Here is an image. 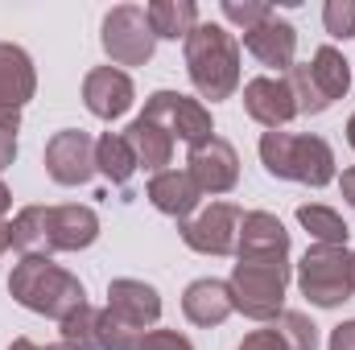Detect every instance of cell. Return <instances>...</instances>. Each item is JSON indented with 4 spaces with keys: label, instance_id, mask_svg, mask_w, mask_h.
<instances>
[{
    "label": "cell",
    "instance_id": "1",
    "mask_svg": "<svg viewBox=\"0 0 355 350\" xmlns=\"http://www.w3.org/2000/svg\"><path fill=\"white\" fill-rule=\"evenodd\" d=\"M8 293L17 305H25L29 313H42V317H71L75 309L87 305V288L79 276H71L67 268L50 260V256H25L21 264H12V276H8Z\"/></svg>",
    "mask_w": 355,
    "mask_h": 350
},
{
    "label": "cell",
    "instance_id": "2",
    "mask_svg": "<svg viewBox=\"0 0 355 350\" xmlns=\"http://www.w3.org/2000/svg\"><path fill=\"white\" fill-rule=\"evenodd\" d=\"M186 75L194 91L211 103L232 99L240 87V46L236 37L215 25V21H198L194 33L186 37Z\"/></svg>",
    "mask_w": 355,
    "mask_h": 350
},
{
    "label": "cell",
    "instance_id": "3",
    "mask_svg": "<svg viewBox=\"0 0 355 350\" xmlns=\"http://www.w3.org/2000/svg\"><path fill=\"white\" fill-rule=\"evenodd\" d=\"M261 161L281 181H302L310 190H322L335 181V153L322 136H293V132H265L261 136Z\"/></svg>",
    "mask_w": 355,
    "mask_h": 350
},
{
    "label": "cell",
    "instance_id": "4",
    "mask_svg": "<svg viewBox=\"0 0 355 350\" xmlns=\"http://www.w3.org/2000/svg\"><path fill=\"white\" fill-rule=\"evenodd\" d=\"M232 301L252 322H277L285 313L289 288V260H236L232 268Z\"/></svg>",
    "mask_w": 355,
    "mask_h": 350
},
{
    "label": "cell",
    "instance_id": "5",
    "mask_svg": "<svg viewBox=\"0 0 355 350\" xmlns=\"http://www.w3.org/2000/svg\"><path fill=\"white\" fill-rule=\"evenodd\" d=\"M297 288L318 309H339L343 301H352L355 297L352 252L347 248H331V243L306 248V256L297 264Z\"/></svg>",
    "mask_w": 355,
    "mask_h": 350
},
{
    "label": "cell",
    "instance_id": "6",
    "mask_svg": "<svg viewBox=\"0 0 355 350\" xmlns=\"http://www.w3.org/2000/svg\"><path fill=\"white\" fill-rule=\"evenodd\" d=\"M99 42H103V54L112 58V66H145L157 50V37H153L141 4H116L103 17Z\"/></svg>",
    "mask_w": 355,
    "mask_h": 350
},
{
    "label": "cell",
    "instance_id": "7",
    "mask_svg": "<svg viewBox=\"0 0 355 350\" xmlns=\"http://www.w3.org/2000/svg\"><path fill=\"white\" fill-rule=\"evenodd\" d=\"M141 120H153V124H162V128H166L174 140L190 145V149L215 136L211 107H207L202 99H190V95H182V91H153V95L145 99V111H141Z\"/></svg>",
    "mask_w": 355,
    "mask_h": 350
},
{
    "label": "cell",
    "instance_id": "8",
    "mask_svg": "<svg viewBox=\"0 0 355 350\" xmlns=\"http://www.w3.org/2000/svg\"><path fill=\"white\" fill-rule=\"evenodd\" d=\"M240 223H244V210L236 202H211L207 210L186 219L178 231H182V243L198 256H236Z\"/></svg>",
    "mask_w": 355,
    "mask_h": 350
},
{
    "label": "cell",
    "instance_id": "9",
    "mask_svg": "<svg viewBox=\"0 0 355 350\" xmlns=\"http://www.w3.org/2000/svg\"><path fill=\"white\" fill-rule=\"evenodd\" d=\"M37 91V71H33V58L12 46V42H0V132H12L21 128V107L33 99Z\"/></svg>",
    "mask_w": 355,
    "mask_h": 350
},
{
    "label": "cell",
    "instance_id": "10",
    "mask_svg": "<svg viewBox=\"0 0 355 350\" xmlns=\"http://www.w3.org/2000/svg\"><path fill=\"white\" fill-rule=\"evenodd\" d=\"M186 174L194 177V185H198L202 194H211V198H215V194H227V190H236V181H240V153H236L232 140L211 136V140H202V145L190 149Z\"/></svg>",
    "mask_w": 355,
    "mask_h": 350
},
{
    "label": "cell",
    "instance_id": "11",
    "mask_svg": "<svg viewBox=\"0 0 355 350\" xmlns=\"http://www.w3.org/2000/svg\"><path fill=\"white\" fill-rule=\"evenodd\" d=\"M46 174L58 185H83L95 174V140L83 128H62L46 140Z\"/></svg>",
    "mask_w": 355,
    "mask_h": 350
},
{
    "label": "cell",
    "instance_id": "12",
    "mask_svg": "<svg viewBox=\"0 0 355 350\" xmlns=\"http://www.w3.org/2000/svg\"><path fill=\"white\" fill-rule=\"evenodd\" d=\"M107 313H116L124 326H132L137 334H149L162 322V293L137 276H116L107 284Z\"/></svg>",
    "mask_w": 355,
    "mask_h": 350
},
{
    "label": "cell",
    "instance_id": "13",
    "mask_svg": "<svg viewBox=\"0 0 355 350\" xmlns=\"http://www.w3.org/2000/svg\"><path fill=\"white\" fill-rule=\"evenodd\" d=\"M244 111L261 128L277 132V128H285L297 116V103H293V91H289V83L281 75H257V79L244 83Z\"/></svg>",
    "mask_w": 355,
    "mask_h": 350
},
{
    "label": "cell",
    "instance_id": "14",
    "mask_svg": "<svg viewBox=\"0 0 355 350\" xmlns=\"http://www.w3.org/2000/svg\"><path fill=\"white\" fill-rule=\"evenodd\" d=\"M236 260H289V231L277 214L248 210L236 239Z\"/></svg>",
    "mask_w": 355,
    "mask_h": 350
},
{
    "label": "cell",
    "instance_id": "15",
    "mask_svg": "<svg viewBox=\"0 0 355 350\" xmlns=\"http://www.w3.org/2000/svg\"><path fill=\"white\" fill-rule=\"evenodd\" d=\"M132 99H137L132 79L120 66H95V71H87V79H83V103H87L91 116L120 120L132 107Z\"/></svg>",
    "mask_w": 355,
    "mask_h": 350
},
{
    "label": "cell",
    "instance_id": "16",
    "mask_svg": "<svg viewBox=\"0 0 355 350\" xmlns=\"http://www.w3.org/2000/svg\"><path fill=\"white\" fill-rule=\"evenodd\" d=\"M244 50L261 66L277 71V75H289V66L297 62V29L281 17H272L265 25H257L252 33H244Z\"/></svg>",
    "mask_w": 355,
    "mask_h": 350
},
{
    "label": "cell",
    "instance_id": "17",
    "mask_svg": "<svg viewBox=\"0 0 355 350\" xmlns=\"http://www.w3.org/2000/svg\"><path fill=\"white\" fill-rule=\"evenodd\" d=\"M182 313H186V322H190V326H202V330L223 326V322L236 313V301H232L227 280L202 276V280L186 284V293H182Z\"/></svg>",
    "mask_w": 355,
    "mask_h": 350
},
{
    "label": "cell",
    "instance_id": "18",
    "mask_svg": "<svg viewBox=\"0 0 355 350\" xmlns=\"http://www.w3.org/2000/svg\"><path fill=\"white\" fill-rule=\"evenodd\" d=\"M99 239V214L91 206L67 202L50 206V248L54 252H83Z\"/></svg>",
    "mask_w": 355,
    "mask_h": 350
},
{
    "label": "cell",
    "instance_id": "19",
    "mask_svg": "<svg viewBox=\"0 0 355 350\" xmlns=\"http://www.w3.org/2000/svg\"><path fill=\"white\" fill-rule=\"evenodd\" d=\"M149 202L162 214L186 223V219H194V210L202 202V190L194 185V177L186 174V169H162V174H153V181H149Z\"/></svg>",
    "mask_w": 355,
    "mask_h": 350
},
{
    "label": "cell",
    "instance_id": "20",
    "mask_svg": "<svg viewBox=\"0 0 355 350\" xmlns=\"http://www.w3.org/2000/svg\"><path fill=\"white\" fill-rule=\"evenodd\" d=\"M124 140H128L132 153H137V169L162 174V169L174 161V136H170L162 124H153V120H141V116H137V120L128 124Z\"/></svg>",
    "mask_w": 355,
    "mask_h": 350
},
{
    "label": "cell",
    "instance_id": "21",
    "mask_svg": "<svg viewBox=\"0 0 355 350\" xmlns=\"http://www.w3.org/2000/svg\"><path fill=\"white\" fill-rule=\"evenodd\" d=\"M306 71H310L314 91L327 99V107L352 91V66H347V58H343L335 46H318V50H314V58L306 62Z\"/></svg>",
    "mask_w": 355,
    "mask_h": 350
},
{
    "label": "cell",
    "instance_id": "22",
    "mask_svg": "<svg viewBox=\"0 0 355 350\" xmlns=\"http://www.w3.org/2000/svg\"><path fill=\"white\" fill-rule=\"evenodd\" d=\"M8 239H12V252L25 256H50V206H21L17 219L8 223Z\"/></svg>",
    "mask_w": 355,
    "mask_h": 350
},
{
    "label": "cell",
    "instance_id": "23",
    "mask_svg": "<svg viewBox=\"0 0 355 350\" xmlns=\"http://www.w3.org/2000/svg\"><path fill=\"white\" fill-rule=\"evenodd\" d=\"M145 17H149V29H153V37L162 42H186L190 33H194V25H198V4L194 0H153V4H145Z\"/></svg>",
    "mask_w": 355,
    "mask_h": 350
},
{
    "label": "cell",
    "instance_id": "24",
    "mask_svg": "<svg viewBox=\"0 0 355 350\" xmlns=\"http://www.w3.org/2000/svg\"><path fill=\"white\" fill-rule=\"evenodd\" d=\"M95 174H103L112 185H128V177L137 174V153L124 132H103L95 140Z\"/></svg>",
    "mask_w": 355,
    "mask_h": 350
},
{
    "label": "cell",
    "instance_id": "25",
    "mask_svg": "<svg viewBox=\"0 0 355 350\" xmlns=\"http://www.w3.org/2000/svg\"><path fill=\"white\" fill-rule=\"evenodd\" d=\"M297 223L314 235V243H331V248H347V235H352V227L343 223V214L339 210H331V206H318V202H306V206H297Z\"/></svg>",
    "mask_w": 355,
    "mask_h": 350
},
{
    "label": "cell",
    "instance_id": "26",
    "mask_svg": "<svg viewBox=\"0 0 355 350\" xmlns=\"http://www.w3.org/2000/svg\"><path fill=\"white\" fill-rule=\"evenodd\" d=\"M95 326H99V309L83 305V309H75L71 317L58 322V342H67L75 350H95Z\"/></svg>",
    "mask_w": 355,
    "mask_h": 350
},
{
    "label": "cell",
    "instance_id": "27",
    "mask_svg": "<svg viewBox=\"0 0 355 350\" xmlns=\"http://www.w3.org/2000/svg\"><path fill=\"white\" fill-rule=\"evenodd\" d=\"M272 330L281 334V342L289 350H318V326H314L306 313H297V309H285V313L272 322Z\"/></svg>",
    "mask_w": 355,
    "mask_h": 350
},
{
    "label": "cell",
    "instance_id": "28",
    "mask_svg": "<svg viewBox=\"0 0 355 350\" xmlns=\"http://www.w3.org/2000/svg\"><path fill=\"white\" fill-rule=\"evenodd\" d=\"M145 334H137L132 326H124L116 313L99 309V326H95V350H137Z\"/></svg>",
    "mask_w": 355,
    "mask_h": 350
},
{
    "label": "cell",
    "instance_id": "29",
    "mask_svg": "<svg viewBox=\"0 0 355 350\" xmlns=\"http://www.w3.org/2000/svg\"><path fill=\"white\" fill-rule=\"evenodd\" d=\"M223 17H227L232 25H240L244 33H252L257 25L272 21L277 12H272V4H268V0H223Z\"/></svg>",
    "mask_w": 355,
    "mask_h": 350
},
{
    "label": "cell",
    "instance_id": "30",
    "mask_svg": "<svg viewBox=\"0 0 355 350\" xmlns=\"http://www.w3.org/2000/svg\"><path fill=\"white\" fill-rule=\"evenodd\" d=\"M322 25L331 37H355V0H327Z\"/></svg>",
    "mask_w": 355,
    "mask_h": 350
},
{
    "label": "cell",
    "instance_id": "31",
    "mask_svg": "<svg viewBox=\"0 0 355 350\" xmlns=\"http://www.w3.org/2000/svg\"><path fill=\"white\" fill-rule=\"evenodd\" d=\"M137 350H194V347H190V338L178 334V330H149V334L137 342Z\"/></svg>",
    "mask_w": 355,
    "mask_h": 350
},
{
    "label": "cell",
    "instance_id": "32",
    "mask_svg": "<svg viewBox=\"0 0 355 350\" xmlns=\"http://www.w3.org/2000/svg\"><path fill=\"white\" fill-rule=\"evenodd\" d=\"M236 350H289V347L281 342V334H277L272 326H265V330H252V334H248Z\"/></svg>",
    "mask_w": 355,
    "mask_h": 350
},
{
    "label": "cell",
    "instance_id": "33",
    "mask_svg": "<svg viewBox=\"0 0 355 350\" xmlns=\"http://www.w3.org/2000/svg\"><path fill=\"white\" fill-rule=\"evenodd\" d=\"M327 350H355V317H352V322H339V326L331 330Z\"/></svg>",
    "mask_w": 355,
    "mask_h": 350
},
{
    "label": "cell",
    "instance_id": "34",
    "mask_svg": "<svg viewBox=\"0 0 355 350\" xmlns=\"http://www.w3.org/2000/svg\"><path fill=\"white\" fill-rule=\"evenodd\" d=\"M17 161V136L12 132H0V174Z\"/></svg>",
    "mask_w": 355,
    "mask_h": 350
},
{
    "label": "cell",
    "instance_id": "35",
    "mask_svg": "<svg viewBox=\"0 0 355 350\" xmlns=\"http://www.w3.org/2000/svg\"><path fill=\"white\" fill-rule=\"evenodd\" d=\"M339 190H343L347 206H355V169H343V177H339Z\"/></svg>",
    "mask_w": 355,
    "mask_h": 350
},
{
    "label": "cell",
    "instance_id": "36",
    "mask_svg": "<svg viewBox=\"0 0 355 350\" xmlns=\"http://www.w3.org/2000/svg\"><path fill=\"white\" fill-rule=\"evenodd\" d=\"M8 206H12V194H8V185L0 181V223H4V214H8Z\"/></svg>",
    "mask_w": 355,
    "mask_h": 350
},
{
    "label": "cell",
    "instance_id": "37",
    "mask_svg": "<svg viewBox=\"0 0 355 350\" xmlns=\"http://www.w3.org/2000/svg\"><path fill=\"white\" fill-rule=\"evenodd\" d=\"M8 350H42V347H37L33 338H12V347H8Z\"/></svg>",
    "mask_w": 355,
    "mask_h": 350
},
{
    "label": "cell",
    "instance_id": "38",
    "mask_svg": "<svg viewBox=\"0 0 355 350\" xmlns=\"http://www.w3.org/2000/svg\"><path fill=\"white\" fill-rule=\"evenodd\" d=\"M12 248V239H8V223H0V256Z\"/></svg>",
    "mask_w": 355,
    "mask_h": 350
},
{
    "label": "cell",
    "instance_id": "39",
    "mask_svg": "<svg viewBox=\"0 0 355 350\" xmlns=\"http://www.w3.org/2000/svg\"><path fill=\"white\" fill-rule=\"evenodd\" d=\"M347 145H352V149H355V116H352V120H347Z\"/></svg>",
    "mask_w": 355,
    "mask_h": 350
},
{
    "label": "cell",
    "instance_id": "40",
    "mask_svg": "<svg viewBox=\"0 0 355 350\" xmlns=\"http://www.w3.org/2000/svg\"><path fill=\"white\" fill-rule=\"evenodd\" d=\"M46 350H75V347H67V342H54V347H46Z\"/></svg>",
    "mask_w": 355,
    "mask_h": 350
},
{
    "label": "cell",
    "instance_id": "41",
    "mask_svg": "<svg viewBox=\"0 0 355 350\" xmlns=\"http://www.w3.org/2000/svg\"><path fill=\"white\" fill-rule=\"evenodd\" d=\"M352 280H355V252H352Z\"/></svg>",
    "mask_w": 355,
    "mask_h": 350
}]
</instances>
